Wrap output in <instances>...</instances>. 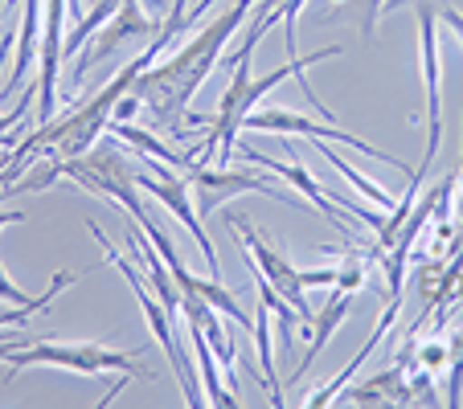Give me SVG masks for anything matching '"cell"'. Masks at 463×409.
I'll use <instances>...</instances> for the list:
<instances>
[{"label": "cell", "instance_id": "obj_1", "mask_svg": "<svg viewBox=\"0 0 463 409\" xmlns=\"http://www.w3.org/2000/svg\"><path fill=\"white\" fill-rule=\"evenodd\" d=\"M250 9H254V0L230 5L213 25H205L189 45H181L165 66H148L140 79L131 82V95L148 107L152 127L165 131V135H184L189 123H213V119H193L189 103H193V95L202 90V82L213 74L226 42L242 29V21L250 17Z\"/></svg>", "mask_w": 463, "mask_h": 409}, {"label": "cell", "instance_id": "obj_2", "mask_svg": "<svg viewBox=\"0 0 463 409\" xmlns=\"http://www.w3.org/2000/svg\"><path fill=\"white\" fill-rule=\"evenodd\" d=\"M58 168H61V176H71L79 189L95 192V197H111L115 205H123L136 221H144L148 209H144L140 197H136V189H140L136 172H140V168L131 164L115 144H95V148L82 152V156L58 160Z\"/></svg>", "mask_w": 463, "mask_h": 409}, {"label": "cell", "instance_id": "obj_3", "mask_svg": "<svg viewBox=\"0 0 463 409\" xmlns=\"http://www.w3.org/2000/svg\"><path fill=\"white\" fill-rule=\"evenodd\" d=\"M87 229L103 242V254L115 262V266L123 270V279L131 283V291H136V303L144 307V315H148V328H152V336H156V344L168 352V360H173V373L181 376V389H184V401H189L193 409H202L205 405V397H202V389H197V373H193V365H189V357H184V344H181V336H176V328H173V311H168L165 303H160L156 295H152V283H148V274H136V266H131L123 254H115L111 246H107V237H103V229H99V221H87Z\"/></svg>", "mask_w": 463, "mask_h": 409}, {"label": "cell", "instance_id": "obj_4", "mask_svg": "<svg viewBox=\"0 0 463 409\" xmlns=\"http://www.w3.org/2000/svg\"><path fill=\"white\" fill-rule=\"evenodd\" d=\"M29 365H45V368H71V373H87L99 376L107 368H119L131 376H152L144 365H136L131 352H115L103 344H58V339H29L25 349L9 352V381Z\"/></svg>", "mask_w": 463, "mask_h": 409}, {"label": "cell", "instance_id": "obj_5", "mask_svg": "<svg viewBox=\"0 0 463 409\" xmlns=\"http://www.w3.org/2000/svg\"><path fill=\"white\" fill-rule=\"evenodd\" d=\"M136 184H140L144 192H152V197L165 205L168 213H173L176 221H181L184 229L193 234V242L202 246L205 254V266H210V279H222V262H218V250H213L210 234H205L202 218H197V205H193V189L189 181H184V172H176V168H168L165 160H152L144 156V168L136 172Z\"/></svg>", "mask_w": 463, "mask_h": 409}, {"label": "cell", "instance_id": "obj_6", "mask_svg": "<svg viewBox=\"0 0 463 409\" xmlns=\"http://www.w3.org/2000/svg\"><path fill=\"white\" fill-rule=\"evenodd\" d=\"M184 181L193 189V205H197V218H213V213L226 205V200L242 197V192H267V197L283 200V205H296L279 184H271L259 172H234V168H205V164H189L184 168Z\"/></svg>", "mask_w": 463, "mask_h": 409}, {"label": "cell", "instance_id": "obj_7", "mask_svg": "<svg viewBox=\"0 0 463 409\" xmlns=\"http://www.w3.org/2000/svg\"><path fill=\"white\" fill-rule=\"evenodd\" d=\"M160 25H165V21H152L148 9H144V0H123L119 9L111 13V21L103 25V33L87 45V58L74 66V79H82L90 66L115 58V53H136V45L156 42Z\"/></svg>", "mask_w": 463, "mask_h": 409}, {"label": "cell", "instance_id": "obj_8", "mask_svg": "<svg viewBox=\"0 0 463 409\" xmlns=\"http://www.w3.org/2000/svg\"><path fill=\"white\" fill-rule=\"evenodd\" d=\"M419 5V58H422V87H427V115H430V140L422 160L439 156V140H443V53H439V21L443 13L430 0H414Z\"/></svg>", "mask_w": 463, "mask_h": 409}, {"label": "cell", "instance_id": "obj_9", "mask_svg": "<svg viewBox=\"0 0 463 409\" xmlns=\"http://www.w3.org/2000/svg\"><path fill=\"white\" fill-rule=\"evenodd\" d=\"M230 229H238V234H242V242H246V250H250L254 266L262 270V279L271 283V287L279 291L291 307H296L299 320H304V328H307V323H312V307H307V295H304V291H307L304 270H296L288 258H283V254H275L271 246L262 242V237L250 229V218H234V226H230Z\"/></svg>", "mask_w": 463, "mask_h": 409}, {"label": "cell", "instance_id": "obj_10", "mask_svg": "<svg viewBox=\"0 0 463 409\" xmlns=\"http://www.w3.org/2000/svg\"><path fill=\"white\" fill-rule=\"evenodd\" d=\"M246 127H250V131H279V135H296V131H299V135H312V140H336V144H345V148L365 152V156H373V160H382V164H393L398 172H406V164L398 156H390V152H382V148H373V144L357 140V135L333 127V123H312V119H304V115H291V111H275V107L259 111V107H254L250 119H246Z\"/></svg>", "mask_w": 463, "mask_h": 409}, {"label": "cell", "instance_id": "obj_11", "mask_svg": "<svg viewBox=\"0 0 463 409\" xmlns=\"http://www.w3.org/2000/svg\"><path fill=\"white\" fill-rule=\"evenodd\" d=\"M66 0H45V25H42V74H37V119L50 123L58 111V66L66 58Z\"/></svg>", "mask_w": 463, "mask_h": 409}, {"label": "cell", "instance_id": "obj_12", "mask_svg": "<svg viewBox=\"0 0 463 409\" xmlns=\"http://www.w3.org/2000/svg\"><path fill=\"white\" fill-rule=\"evenodd\" d=\"M238 156H242L246 164H262V168H267V172H275V176H283V181H288V184H296V189L304 192V197L312 200L316 209H320L324 218L333 221V226L341 229L345 237H353V234H349V226H345V221H341V205H336V200H328V197H324V189L312 181V172H307L304 164H283V160H271V156H262L259 148H250V144H246V148H238Z\"/></svg>", "mask_w": 463, "mask_h": 409}, {"label": "cell", "instance_id": "obj_13", "mask_svg": "<svg viewBox=\"0 0 463 409\" xmlns=\"http://www.w3.org/2000/svg\"><path fill=\"white\" fill-rule=\"evenodd\" d=\"M349 311H353V291H336L328 303H324V311L320 315H312V323H307V331H312V344H307V357H304V365L296 368V376L291 381L299 385V376L312 368V360L324 352V344H328V336H333L336 328H341L345 320H349Z\"/></svg>", "mask_w": 463, "mask_h": 409}, {"label": "cell", "instance_id": "obj_14", "mask_svg": "<svg viewBox=\"0 0 463 409\" xmlns=\"http://www.w3.org/2000/svg\"><path fill=\"white\" fill-rule=\"evenodd\" d=\"M398 311H402V299H390V307H385V311H382V320H377L373 336L365 339V349H361L357 357H353L349 365H345V373L336 376V381H328L320 393H312V397H307V405H312V409H320V405H328V401H333V397H341V389L353 381V373H357V368L365 365V357H373V349H377V344H382V339H385V331H390V323L398 320Z\"/></svg>", "mask_w": 463, "mask_h": 409}, {"label": "cell", "instance_id": "obj_15", "mask_svg": "<svg viewBox=\"0 0 463 409\" xmlns=\"http://www.w3.org/2000/svg\"><path fill=\"white\" fill-rule=\"evenodd\" d=\"M21 5H25V9H21V25H17V70H13L5 95L21 90L25 74L33 70V53H37V0H21Z\"/></svg>", "mask_w": 463, "mask_h": 409}, {"label": "cell", "instance_id": "obj_16", "mask_svg": "<svg viewBox=\"0 0 463 409\" xmlns=\"http://www.w3.org/2000/svg\"><path fill=\"white\" fill-rule=\"evenodd\" d=\"M324 160H328V164H333L336 172H341L345 181L353 184V189H361V192H365V197L373 200V205H382V209H393V197H390V192H385V189H382V184H377V181H369V176H361L357 168H353V164H349V160H345V156H336L333 148H324Z\"/></svg>", "mask_w": 463, "mask_h": 409}, {"label": "cell", "instance_id": "obj_17", "mask_svg": "<svg viewBox=\"0 0 463 409\" xmlns=\"http://www.w3.org/2000/svg\"><path fill=\"white\" fill-rule=\"evenodd\" d=\"M328 9H333V17H349L361 33L373 37L377 13L385 9V0H328Z\"/></svg>", "mask_w": 463, "mask_h": 409}, {"label": "cell", "instance_id": "obj_18", "mask_svg": "<svg viewBox=\"0 0 463 409\" xmlns=\"http://www.w3.org/2000/svg\"><path fill=\"white\" fill-rule=\"evenodd\" d=\"M447 349H451V360H447V373H443L447 405H459V401H463V328H459V331H451Z\"/></svg>", "mask_w": 463, "mask_h": 409}, {"label": "cell", "instance_id": "obj_19", "mask_svg": "<svg viewBox=\"0 0 463 409\" xmlns=\"http://www.w3.org/2000/svg\"><path fill=\"white\" fill-rule=\"evenodd\" d=\"M411 352H414V365H422L427 373H435V376L447 373V360H451V349H447V339H435V336H430V339H422L419 349L411 344Z\"/></svg>", "mask_w": 463, "mask_h": 409}, {"label": "cell", "instance_id": "obj_20", "mask_svg": "<svg viewBox=\"0 0 463 409\" xmlns=\"http://www.w3.org/2000/svg\"><path fill=\"white\" fill-rule=\"evenodd\" d=\"M365 274H369L365 254L349 250V258L336 266V291H361V287H365Z\"/></svg>", "mask_w": 463, "mask_h": 409}, {"label": "cell", "instance_id": "obj_21", "mask_svg": "<svg viewBox=\"0 0 463 409\" xmlns=\"http://www.w3.org/2000/svg\"><path fill=\"white\" fill-rule=\"evenodd\" d=\"M13 37H17V29H5V37H0V70H5V58H9V50H13ZM29 98H33V95H25V98H21V103H17V111H13V115H0V135H5V131H9L13 123H21V119H25V111H29Z\"/></svg>", "mask_w": 463, "mask_h": 409}, {"label": "cell", "instance_id": "obj_22", "mask_svg": "<svg viewBox=\"0 0 463 409\" xmlns=\"http://www.w3.org/2000/svg\"><path fill=\"white\" fill-rule=\"evenodd\" d=\"M0 303H13V307H29V303H33V299H29L21 287H13V279L5 274V266H0Z\"/></svg>", "mask_w": 463, "mask_h": 409}, {"label": "cell", "instance_id": "obj_23", "mask_svg": "<svg viewBox=\"0 0 463 409\" xmlns=\"http://www.w3.org/2000/svg\"><path fill=\"white\" fill-rule=\"evenodd\" d=\"M463 156V152H459ZM451 205H455V229H459V242H463V160H459V168H455V197H451Z\"/></svg>", "mask_w": 463, "mask_h": 409}, {"label": "cell", "instance_id": "obj_24", "mask_svg": "<svg viewBox=\"0 0 463 409\" xmlns=\"http://www.w3.org/2000/svg\"><path fill=\"white\" fill-rule=\"evenodd\" d=\"M443 21H447V29H451V33L459 37V45H463V13L459 9H443Z\"/></svg>", "mask_w": 463, "mask_h": 409}, {"label": "cell", "instance_id": "obj_25", "mask_svg": "<svg viewBox=\"0 0 463 409\" xmlns=\"http://www.w3.org/2000/svg\"><path fill=\"white\" fill-rule=\"evenodd\" d=\"M402 5H411V0H385V9H402Z\"/></svg>", "mask_w": 463, "mask_h": 409}, {"label": "cell", "instance_id": "obj_26", "mask_svg": "<svg viewBox=\"0 0 463 409\" xmlns=\"http://www.w3.org/2000/svg\"><path fill=\"white\" fill-rule=\"evenodd\" d=\"M9 144H13V135H9V131H5V135H0V152L9 148Z\"/></svg>", "mask_w": 463, "mask_h": 409}, {"label": "cell", "instance_id": "obj_27", "mask_svg": "<svg viewBox=\"0 0 463 409\" xmlns=\"http://www.w3.org/2000/svg\"><path fill=\"white\" fill-rule=\"evenodd\" d=\"M9 5H13V0H0V17H5V13H9Z\"/></svg>", "mask_w": 463, "mask_h": 409}]
</instances>
